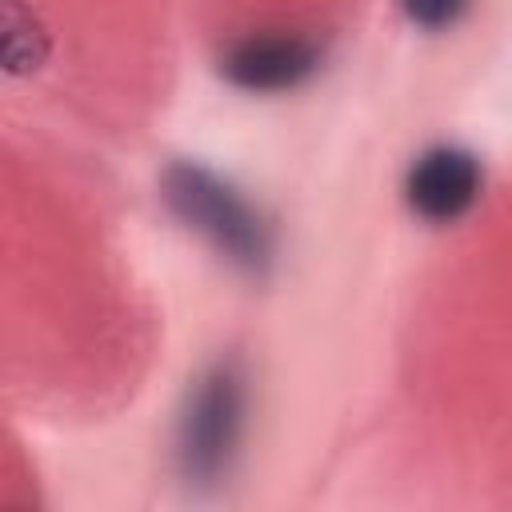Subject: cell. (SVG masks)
I'll return each instance as SVG.
<instances>
[{
	"mask_svg": "<svg viewBox=\"0 0 512 512\" xmlns=\"http://www.w3.org/2000/svg\"><path fill=\"white\" fill-rule=\"evenodd\" d=\"M164 196H168L172 212L188 228L208 236L228 260H236L244 268H260L268 260V232H264V224L212 172H204L196 164H176L164 176Z\"/></svg>",
	"mask_w": 512,
	"mask_h": 512,
	"instance_id": "obj_1",
	"label": "cell"
},
{
	"mask_svg": "<svg viewBox=\"0 0 512 512\" xmlns=\"http://www.w3.org/2000/svg\"><path fill=\"white\" fill-rule=\"evenodd\" d=\"M240 412H244V384L236 368L220 364L200 380L180 424V456L188 476H216L228 464V452L240 432Z\"/></svg>",
	"mask_w": 512,
	"mask_h": 512,
	"instance_id": "obj_2",
	"label": "cell"
},
{
	"mask_svg": "<svg viewBox=\"0 0 512 512\" xmlns=\"http://www.w3.org/2000/svg\"><path fill=\"white\" fill-rule=\"evenodd\" d=\"M484 188V168L468 148L456 144H436L428 148L404 180V200L408 208L428 220V224H452L460 220Z\"/></svg>",
	"mask_w": 512,
	"mask_h": 512,
	"instance_id": "obj_3",
	"label": "cell"
},
{
	"mask_svg": "<svg viewBox=\"0 0 512 512\" xmlns=\"http://www.w3.org/2000/svg\"><path fill=\"white\" fill-rule=\"evenodd\" d=\"M316 60H320V52L304 36H248L228 48L220 68L236 88L280 92V88H296L304 76H312Z\"/></svg>",
	"mask_w": 512,
	"mask_h": 512,
	"instance_id": "obj_4",
	"label": "cell"
},
{
	"mask_svg": "<svg viewBox=\"0 0 512 512\" xmlns=\"http://www.w3.org/2000/svg\"><path fill=\"white\" fill-rule=\"evenodd\" d=\"M404 16L416 24V28H452L464 12H468V0H400Z\"/></svg>",
	"mask_w": 512,
	"mask_h": 512,
	"instance_id": "obj_5",
	"label": "cell"
}]
</instances>
